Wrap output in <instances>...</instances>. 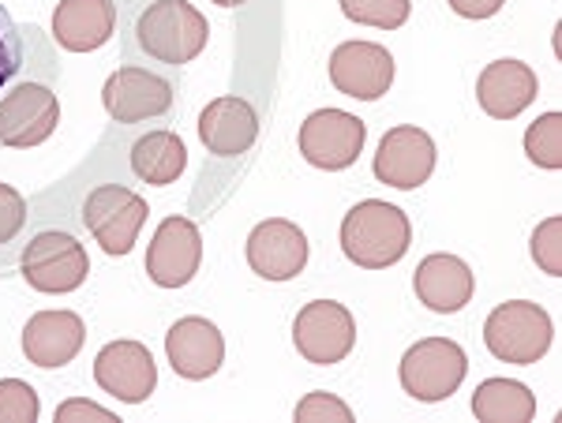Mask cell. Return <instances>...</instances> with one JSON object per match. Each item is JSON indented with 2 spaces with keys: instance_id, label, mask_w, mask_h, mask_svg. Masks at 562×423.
<instances>
[{
  "instance_id": "cell-1",
  "label": "cell",
  "mask_w": 562,
  "mask_h": 423,
  "mask_svg": "<svg viewBox=\"0 0 562 423\" xmlns=\"http://www.w3.org/2000/svg\"><path fill=\"white\" fill-rule=\"evenodd\" d=\"M413 244V225L405 210L383 199L357 203L341 221V251L360 270H386L402 263Z\"/></svg>"
},
{
  "instance_id": "cell-2",
  "label": "cell",
  "mask_w": 562,
  "mask_h": 423,
  "mask_svg": "<svg viewBox=\"0 0 562 423\" xmlns=\"http://www.w3.org/2000/svg\"><path fill=\"white\" fill-rule=\"evenodd\" d=\"M135 42L158 65H192L211 42V23L188 0H154L139 12Z\"/></svg>"
},
{
  "instance_id": "cell-3",
  "label": "cell",
  "mask_w": 562,
  "mask_h": 423,
  "mask_svg": "<svg viewBox=\"0 0 562 423\" xmlns=\"http://www.w3.org/2000/svg\"><path fill=\"white\" fill-rule=\"evenodd\" d=\"M555 327H551V315L532 300H510L498 304L484 322V345L487 353L503 364H540L551 348Z\"/></svg>"
},
{
  "instance_id": "cell-4",
  "label": "cell",
  "mask_w": 562,
  "mask_h": 423,
  "mask_svg": "<svg viewBox=\"0 0 562 423\" xmlns=\"http://www.w3.org/2000/svg\"><path fill=\"white\" fill-rule=\"evenodd\" d=\"M465 371H469V359L458 341L424 338L402 356L397 379H402V390L409 393V398L435 404V401H447L450 393L465 382Z\"/></svg>"
},
{
  "instance_id": "cell-5",
  "label": "cell",
  "mask_w": 562,
  "mask_h": 423,
  "mask_svg": "<svg viewBox=\"0 0 562 423\" xmlns=\"http://www.w3.org/2000/svg\"><path fill=\"white\" fill-rule=\"evenodd\" d=\"M20 274L34 293H76L90 274L87 248L71 232L45 229L23 248Z\"/></svg>"
},
{
  "instance_id": "cell-6",
  "label": "cell",
  "mask_w": 562,
  "mask_h": 423,
  "mask_svg": "<svg viewBox=\"0 0 562 423\" xmlns=\"http://www.w3.org/2000/svg\"><path fill=\"white\" fill-rule=\"evenodd\" d=\"M60 124V102L49 83L15 79L0 94V147L31 150L42 147Z\"/></svg>"
},
{
  "instance_id": "cell-7",
  "label": "cell",
  "mask_w": 562,
  "mask_h": 423,
  "mask_svg": "<svg viewBox=\"0 0 562 423\" xmlns=\"http://www.w3.org/2000/svg\"><path fill=\"white\" fill-rule=\"evenodd\" d=\"M83 225L105 255H128L139 240V229L147 225V199L124 184H102L87 195Z\"/></svg>"
},
{
  "instance_id": "cell-8",
  "label": "cell",
  "mask_w": 562,
  "mask_h": 423,
  "mask_svg": "<svg viewBox=\"0 0 562 423\" xmlns=\"http://www.w3.org/2000/svg\"><path fill=\"white\" fill-rule=\"evenodd\" d=\"M368 139V128L360 116H352L346 110H315L307 121L301 124V155L307 165L315 169H349L352 161L360 158Z\"/></svg>"
},
{
  "instance_id": "cell-9",
  "label": "cell",
  "mask_w": 562,
  "mask_h": 423,
  "mask_svg": "<svg viewBox=\"0 0 562 423\" xmlns=\"http://www.w3.org/2000/svg\"><path fill=\"white\" fill-rule=\"evenodd\" d=\"M293 345L307 364H341L357 345V322L338 300H312L293 322Z\"/></svg>"
},
{
  "instance_id": "cell-10",
  "label": "cell",
  "mask_w": 562,
  "mask_h": 423,
  "mask_svg": "<svg viewBox=\"0 0 562 423\" xmlns=\"http://www.w3.org/2000/svg\"><path fill=\"white\" fill-rule=\"evenodd\" d=\"M102 105L116 124L158 121V116H166L173 110V87L161 76H154L150 68L124 65L105 79Z\"/></svg>"
},
{
  "instance_id": "cell-11",
  "label": "cell",
  "mask_w": 562,
  "mask_h": 423,
  "mask_svg": "<svg viewBox=\"0 0 562 423\" xmlns=\"http://www.w3.org/2000/svg\"><path fill=\"white\" fill-rule=\"evenodd\" d=\"M203 263V232L188 218H166L154 229L147 251V274L158 289H184Z\"/></svg>"
},
{
  "instance_id": "cell-12",
  "label": "cell",
  "mask_w": 562,
  "mask_h": 423,
  "mask_svg": "<svg viewBox=\"0 0 562 423\" xmlns=\"http://www.w3.org/2000/svg\"><path fill=\"white\" fill-rule=\"evenodd\" d=\"M375 180L397 192H413V187L428 184L435 173V142L424 128L402 124V128H390L375 150Z\"/></svg>"
},
{
  "instance_id": "cell-13",
  "label": "cell",
  "mask_w": 562,
  "mask_h": 423,
  "mask_svg": "<svg viewBox=\"0 0 562 423\" xmlns=\"http://www.w3.org/2000/svg\"><path fill=\"white\" fill-rule=\"evenodd\" d=\"M330 83L346 98L375 102L394 83V57L379 42H341L330 53Z\"/></svg>"
},
{
  "instance_id": "cell-14",
  "label": "cell",
  "mask_w": 562,
  "mask_h": 423,
  "mask_svg": "<svg viewBox=\"0 0 562 423\" xmlns=\"http://www.w3.org/2000/svg\"><path fill=\"white\" fill-rule=\"evenodd\" d=\"M94 379L116 401L139 404L158 386V367H154L150 348L139 341H109L94 359Z\"/></svg>"
},
{
  "instance_id": "cell-15",
  "label": "cell",
  "mask_w": 562,
  "mask_h": 423,
  "mask_svg": "<svg viewBox=\"0 0 562 423\" xmlns=\"http://www.w3.org/2000/svg\"><path fill=\"white\" fill-rule=\"evenodd\" d=\"M248 266L267 282H293L307 266V237L285 218L259 221L248 237Z\"/></svg>"
},
{
  "instance_id": "cell-16",
  "label": "cell",
  "mask_w": 562,
  "mask_h": 423,
  "mask_svg": "<svg viewBox=\"0 0 562 423\" xmlns=\"http://www.w3.org/2000/svg\"><path fill=\"white\" fill-rule=\"evenodd\" d=\"M166 356L173 364V371L188 382H203L222 367L225 359V338L211 319H188L173 322V330L166 334Z\"/></svg>"
},
{
  "instance_id": "cell-17",
  "label": "cell",
  "mask_w": 562,
  "mask_h": 423,
  "mask_svg": "<svg viewBox=\"0 0 562 423\" xmlns=\"http://www.w3.org/2000/svg\"><path fill=\"white\" fill-rule=\"evenodd\" d=\"M199 139L217 158H240L256 147L259 139V116L251 102L244 98H214L199 113Z\"/></svg>"
},
{
  "instance_id": "cell-18",
  "label": "cell",
  "mask_w": 562,
  "mask_h": 423,
  "mask_svg": "<svg viewBox=\"0 0 562 423\" xmlns=\"http://www.w3.org/2000/svg\"><path fill=\"white\" fill-rule=\"evenodd\" d=\"M87 327L76 311H38L23 327V353L34 367H65L79 356Z\"/></svg>"
},
{
  "instance_id": "cell-19",
  "label": "cell",
  "mask_w": 562,
  "mask_h": 423,
  "mask_svg": "<svg viewBox=\"0 0 562 423\" xmlns=\"http://www.w3.org/2000/svg\"><path fill=\"white\" fill-rule=\"evenodd\" d=\"M413 289L420 304L435 315H454L473 300V270L461 263L458 255H428L413 274Z\"/></svg>"
},
{
  "instance_id": "cell-20",
  "label": "cell",
  "mask_w": 562,
  "mask_h": 423,
  "mask_svg": "<svg viewBox=\"0 0 562 423\" xmlns=\"http://www.w3.org/2000/svg\"><path fill=\"white\" fill-rule=\"evenodd\" d=\"M537 76H532L529 65L521 60H495L480 71L476 79V102L480 110L495 121H514L518 113H525L537 98Z\"/></svg>"
},
{
  "instance_id": "cell-21",
  "label": "cell",
  "mask_w": 562,
  "mask_h": 423,
  "mask_svg": "<svg viewBox=\"0 0 562 423\" xmlns=\"http://www.w3.org/2000/svg\"><path fill=\"white\" fill-rule=\"evenodd\" d=\"M116 4L113 0H60L53 12V38L68 53H94L113 38Z\"/></svg>"
},
{
  "instance_id": "cell-22",
  "label": "cell",
  "mask_w": 562,
  "mask_h": 423,
  "mask_svg": "<svg viewBox=\"0 0 562 423\" xmlns=\"http://www.w3.org/2000/svg\"><path fill=\"white\" fill-rule=\"evenodd\" d=\"M188 165V150L184 139L177 132H147L143 139H135L132 147V173L143 180V184L166 187L180 180Z\"/></svg>"
},
{
  "instance_id": "cell-23",
  "label": "cell",
  "mask_w": 562,
  "mask_h": 423,
  "mask_svg": "<svg viewBox=\"0 0 562 423\" xmlns=\"http://www.w3.org/2000/svg\"><path fill=\"white\" fill-rule=\"evenodd\" d=\"M473 412L484 423H529L537 416V398L521 382L484 379L473 393Z\"/></svg>"
},
{
  "instance_id": "cell-24",
  "label": "cell",
  "mask_w": 562,
  "mask_h": 423,
  "mask_svg": "<svg viewBox=\"0 0 562 423\" xmlns=\"http://www.w3.org/2000/svg\"><path fill=\"white\" fill-rule=\"evenodd\" d=\"M525 155L540 169L562 165V113H543L525 132Z\"/></svg>"
},
{
  "instance_id": "cell-25",
  "label": "cell",
  "mask_w": 562,
  "mask_h": 423,
  "mask_svg": "<svg viewBox=\"0 0 562 423\" xmlns=\"http://www.w3.org/2000/svg\"><path fill=\"white\" fill-rule=\"evenodd\" d=\"M341 12L360 26H379V31H397L409 23V0H341Z\"/></svg>"
},
{
  "instance_id": "cell-26",
  "label": "cell",
  "mask_w": 562,
  "mask_h": 423,
  "mask_svg": "<svg viewBox=\"0 0 562 423\" xmlns=\"http://www.w3.org/2000/svg\"><path fill=\"white\" fill-rule=\"evenodd\" d=\"M26 71V38L23 26H15V20L8 15V8L0 4V94L15 83Z\"/></svg>"
},
{
  "instance_id": "cell-27",
  "label": "cell",
  "mask_w": 562,
  "mask_h": 423,
  "mask_svg": "<svg viewBox=\"0 0 562 423\" xmlns=\"http://www.w3.org/2000/svg\"><path fill=\"white\" fill-rule=\"evenodd\" d=\"M42 412L38 393L23 379H0V423H34Z\"/></svg>"
},
{
  "instance_id": "cell-28",
  "label": "cell",
  "mask_w": 562,
  "mask_h": 423,
  "mask_svg": "<svg viewBox=\"0 0 562 423\" xmlns=\"http://www.w3.org/2000/svg\"><path fill=\"white\" fill-rule=\"evenodd\" d=\"M532 259H537L543 274H562V218H548L537 225V232H532Z\"/></svg>"
},
{
  "instance_id": "cell-29",
  "label": "cell",
  "mask_w": 562,
  "mask_h": 423,
  "mask_svg": "<svg viewBox=\"0 0 562 423\" xmlns=\"http://www.w3.org/2000/svg\"><path fill=\"white\" fill-rule=\"evenodd\" d=\"M326 420H341L352 423V409L346 401H338L334 393H307V398L296 404V423H326Z\"/></svg>"
},
{
  "instance_id": "cell-30",
  "label": "cell",
  "mask_w": 562,
  "mask_h": 423,
  "mask_svg": "<svg viewBox=\"0 0 562 423\" xmlns=\"http://www.w3.org/2000/svg\"><path fill=\"white\" fill-rule=\"evenodd\" d=\"M26 225V199L12 184H0V244H12Z\"/></svg>"
},
{
  "instance_id": "cell-31",
  "label": "cell",
  "mask_w": 562,
  "mask_h": 423,
  "mask_svg": "<svg viewBox=\"0 0 562 423\" xmlns=\"http://www.w3.org/2000/svg\"><path fill=\"white\" fill-rule=\"evenodd\" d=\"M71 420H116L113 412L102 409V404H90V401H68L57 409V423H71Z\"/></svg>"
},
{
  "instance_id": "cell-32",
  "label": "cell",
  "mask_w": 562,
  "mask_h": 423,
  "mask_svg": "<svg viewBox=\"0 0 562 423\" xmlns=\"http://www.w3.org/2000/svg\"><path fill=\"white\" fill-rule=\"evenodd\" d=\"M506 0H450V8L461 15V20H492V15L503 12Z\"/></svg>"
},
{
  "instance_id": "cell-33",
  "label": "cell",
  "mask_w": 562,
  "mask_h": 423,
  "mask_svg": "<svg viewBox=\"0 0 562 423\" xmlns=\"http://www.w3.org/2000/svg\"><path fill=\"white\" fill-rule=\"evenodd\" d=\"M211 4H217V8H240V4H248V0H211Z\"/></svg>"
}]
</instances>
